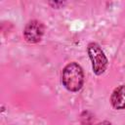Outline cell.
Segmentation results:
<instances>
[{
	"mask_svg": "<svg viewBox=\"0 0 125 125\" xmlns=\"http://www.w3.org/2000/svg\"><path fill=\"white\" fill-rule=\"evenodd\" d=\"M110 103L116 109L125 108V85H121L114 89L110 97Z\"/></svg>",
	"mask_w": 125,
	"mask_h": 125,
	"instance_id": "4",
	"label": "cell"
},
{
	"mask_svg": "<svg viewBox=\"0 0 125 125\" xmlns=\"http://www.w3.org/2000/svg\"><path fill=\"white\" fill-rule=\"evenodd\" d=\"M62 82L68 91H79L84 82V74L81 66L77 62H70L66 64L62 70Z\"/></svg>",
	"mask_w": 125,
	"mask_h": 125,
	"instance_id": "1",
	"label": "cell"
},
{
	"mask_svg": "<svg viewBox=\"0 0 125 125\" xmlns=\"http://www.w3.org/2000/svg\"><path fill=\"white\" fill-rule=\"evenodd\" d=\"M97 125H111V123H110L109 121H103V122L98 123Z\"/></svg>",
	"mask_w": 125,
	"mask_h": 125,
	"instance_id": "5",
	"label": "cell"
},
{
	"mask_svg": "<svg viewBox=\"0 0 125 125\" xmlns=\"http://www.w3.org/2000/svg\"><path fill=\"white\" fill-rule=\"evenodd\" d=\"M87 52L89 58L92 62L93 71L96 75L103 74L107 67V59L97 43H90L87 47Z\"/></svg>",
	"mask_w": 125,
	"mask_h": 125,
	"instance_id": "2",
	"label": "cell"
},
{
	"mask_svg": "<svg viewBox=\"0 0 125 125\" xmlns=\"http://www.w3.org/2000/svg\"><path fill=\"white\" fill-rule=\"evenodd\" d=\"M44 25L41 21L33 20L30 21L24 27L23 36L28 43H37L42 39L44 34Z\"/></svg>",
	"mask_w": 125,
	"mask_h": 125,
	"instance_id": "3",
	"label": "cell"
}]
</instances>
